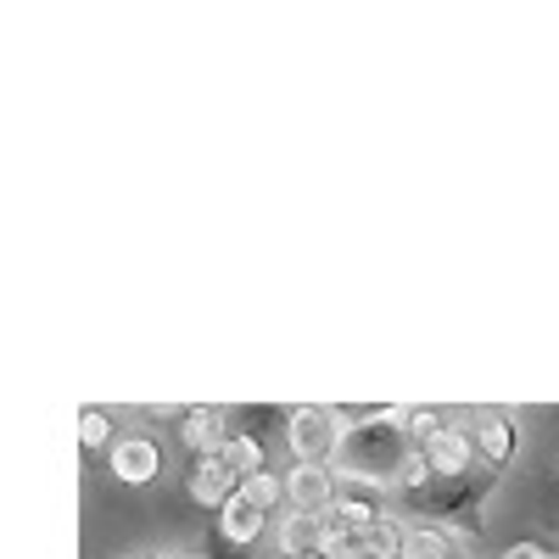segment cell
Wrapping results in <instances>:
<instances>
[{
	"instance_id": "obj_1",
	"label": "cell",
	"mask_w": 559,
	"mask_h": 559,
	"mask_svg": "<svg viewBox=\"0 0 559 559\" xmlns=\"http://www.w3.org/2000/svg\"><path fill=\"white\" fill-rule=\"evenodd\" d=\"M403 453H408V442H403V426H397V408L369 414L364 426H347L342 442H336L342 471L358 476V481H392L397 464H403Z\"/></svg>"
},
{
	"instance_id": "obj_2",
	"label": "cell",
	"mask_w": 559,
	"mask_h": 559,
	"mask_svg": "<svg viewBox=\"0 0 559 559\" xmlns=\"http://www.w3.org/2000/svg\"><path fill=\"white\" fill-rule=\"evenodd\" d=\"M286 442H292L297 464H324V459L336 453V442H342V426H336L331 408L308 403V408H292L286 414Z\"/></svg>"
},
{
	"instance_id": "obj_3",
	"label": "cell",
	"mask_w": 559,
	"mask_h": 559,
	"mask_svg": "<svg viewBox=\"0 0 559 559\" xmlns=\"http://www.w3.org/2000/svg\"><path fill=\"white\" fill-rule=\"evenodd\" d=\"M286 498H292V515H313L324 521L336 503V476L331 464H297V471L286 476Z\"/></svg>"
},
{
	"instance_id": "obj_4",
	"label": "cell",
	"mask_w": 559,
	"mask_h": 559,
	"mask_svg": "<svg viewBox=\"0 0 559 559\" xmlns=\"http://www.w3.org/2000/svg\"><path fill=\"white\" fill-rule=\"evenodd\" d=\"M419 453H426L431 476H464L471 459H476V442H471V431H459V426H437L426 442H419Z\"/></svg>"
},
{
	"instance_id": "obj_5",
	"label": "cell",
	"mask_w": 559,
	"mask_h": 559,
	"mask_svg": "<svg viewBox=\"0 0 559 559\" xmlns=\"http://www.w3.org/2000/svg\"><path fill=\"white\" fill-rule=\"evenodd\" d=\"M157 471H163V448H157L152 437H118V442H112V476H118V481L146 487Z\"/></svg>"
},
{
	"instance_id": "obj_6",
	"label": "cell",
	"mask_w": 559,
	"mask_h": 559,
	"mask_svg": "<svg viewBox=\"0 0 559 559\" xmlns=\"http://www.w3.org/2000/svg\"><path fill=\"white\" fill-rule=\"evenodd\" d=\"M236 471L218 459V453H207V459H197L191 464V481H185V492H191L197 503H207V509H224V498H236Z\"/></svg>"
},
{
	"instance_id": "obj_7",
	"label": "cell",
	"mask_w": 559,
	"mask_h": 559,
	"mask_svg": "<svg viewBox=\"0 0 559 559\" xmlns=\"http://www.w3.org/2000/svg\"><path fill=\"white\" fill-rule=\"evenodd\" d=\"M179 437H185V448H191L197 459L224 453V442H229V414H224V408H191V414H185V426H179Z\"/></svg>"
},
{
	"instance_id": "obj_8",
	"label": "cell",
	"mask_w": 559,
	"mask_h": 559,
	"mask_svg": "<svg viewBox=\"0 0 559 559\" xmlns=\"http://www.w3.org/2000/svg\"><path fill=\"white\" fill-rule=\"evenodd\" d=\"M218 532H224V543H236V548H247L258 532H263V515L241 498V487H236V498H224V515H218Z\"/></svg>"
},
{
	"instance_id": "obj_9",
	"label": "cell",
	"mask_w": 559,
	"mask_h": 559,
	"mask_svg": "<svg viewBox=\"0 0 559 559\" xmlns=\"http://www.w3.org/2000/svg\"><path fill=\"white\" fill-rule=\"evenodd\" d=\"M471 442H476V448H481V453H487L492 464H503L509 453H515V426H509L503 414H481V419H476V437H471Z\"/></svg>"
},
{
	"instance_id": "obj_10",
	"label": "cell",
	"mask_w": 559,
	"mask_h": 559,
	"mask_svg": "<svg viewBox=\"0 0 559 559\" xmlns=\"http://www.w3.org/2000/svg\"><path fill=\"white\" fill-rule=\"evenodd\" d=\"M403 532H408V526L376 515V521L364 526V559H403Z\"/></svg>"
},
{
	"instance_id": "obj_11",
	"label": "cell",
	"mask_w": 559,
	"mask_h": 559,
	"mask_svg": "<svg viewBox=\"0 0 559 559\" xmlns=\"http://www.w3.org/2000/svg\"><path fill=\"white\" fill-rule=\"evenodd\" d=\"M218 459L229 464V471H236V481L263 476V442H258V437H236V431H229V442H224Z\"/></svg>"
},
{
	"instance_id": "obj_12",
	"label": "cell",
	"mask_w": 559,
	"mask_h": 559,
	"mask_svg": "<svg viewBox=\"0 0 559 559\" xmlns=\"http://www.w3.org/2000/svg\"><path fill=\"white\" fill-rule=\"evenodd\" d=\"M403 559H453V543L437 526H408L403 532Z\"/></svg>"
},
{
	"instance_id": "obj_13",
	"label": "cell",
	"mask_w": 559,
	"mask_h": 559,
	"mask_svg": "<svg viewBox=\"0 0 559 559\" xmlns=\"http://www.w3.org/2000/svg\"><path fill=\"white\" fill-rule=\"evenodd\" d=\"M280 548L297 554V559H308V554L319 548V521H313V515H286V526H280Z\"/></svg>"
},
{
	"instance_id": "obj_14",
	"label": "cell",
	"mask_w": 559,
	"mask_h": 559,
	"mask_svg": "<svg viewBox=\"0 0 559 559\" xmlns=\"http://www.w3.org/2000/svg\"><path fill=\"white\" fill-rule=\"evenodd\" d=\"M241 498L258 509V515H269V509L286 498V481H274L269 471H263V476H247V481H241Z\"/></svg>"
},
{
	"instance_id": "obj_15",
	"label": "cell",
	"mask_w": 559,
	"mask_h": 559,
	"mask_svg": "<svg viewBox=\"0 0 559 559\" xmlns=\"http://www.w3.org/2000/svg\"><path fill=\"white\" fill-rule=\"evenodd\" d=\"M392 481H397V487H426V481H431V464H426V453H419V448H408Z\"/></svg>"
},
{
	"instance_id": "obj_16",
	"label": "cell",
	"mask_w": 559,
	"mask_h": 559,
	"mask_svg": "<svg viewBox=\"0 0 559 559\" xmlns=\"http://www.w3.org/2000/svg\"><path fill=\"white\" fill-rule=\"evenodd\" d=\"M107 431H112V419H107L102 408H84V419H79V437H84V448H102V442H107Z\"/></svg>"
},
{
	"instance_id": "obj_17",
	"label": "cell",
	"mask_w": 559,
	"mask_h": 559,
	"mask_svg": "<svg viewBox=\"0 0 559 559\" xmlns=\"http://www.w3.org/2000/svg\"><path fill=\"white\" fill-rule=\"evenodd\" d=\"M503 559H543L537 543H515V548H503Z\"/></svg>"
},
{
	"instance_id": "obj_18",
	"label": "cell",
	"mask_w": 559,
	"mask_h": 559,
	"mask_svg": "<svg viewBox=\"0 0 559 559\" xmlns=\"http://www.w3.org/2000/svg\"><path fill=\"white\" fill-rule=\"evenodd\" d=\"M543 559H559V554H548V548H543Z\"/></svg>"
}]
</instances>
